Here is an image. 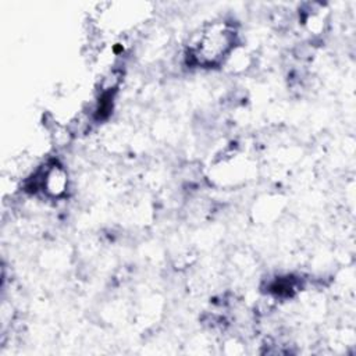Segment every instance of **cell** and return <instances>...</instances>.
I'll return each instance as SVG.
<instances>
[{
    "instance_id": "1",
    "label": "cell",
    "mask_w": 356,
    "mask_h": 356,
    "mask_svg": "<svg viewBox=\"0 0 356 356\" xmlns=\"http://www.w3.org/2000/svg\"><path fill=\"white\" fill-rule=\"evenodd\" d=\"M235 31L227 22H213L199 35L191 50L193 63L214 65L221 63L235 46Z\"/></svg>"
}]
</instances>
